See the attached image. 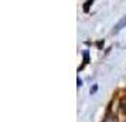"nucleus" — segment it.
I'll list each match as a JSON object with an SVG mask.
<instances>
[{
	"label": "nucleus",
	"instance_id": "nucleus-2",
	"mask_svg": "<svg viewBox=\"0 0 126 122\" xmlns=\"http://www.w3.org/2000/svg\"><path fill=\"white\" fill-rule=\"evenodd\" d=\"M103 122H119V121H118V116L115 115V114L108 112L106 116H105V119H103Z\"/></svg>",
	"mask_w": 126,
	"mask_h": 122
},
{
	"label": "nucleus",
	"instance_id": "nucleus-3",
	"mask_svg": "<svg viewBox=\"0 0 126 122\" xmlns=\"http://www.w3.org/2000/svg\"><path fill=\"white\" fill-rule=\"evenodd\" d=\"M120 111L126 115V98H122L120 99Z\"/></svg>",
	"mask_w": 126,
	"mask_h": 122
},
{
	"label": "nucleus",
	"instance_id": "nucleus-1",
	"mask_svg": "<svg viewBox=\"0 0 126 122\" xmlns=\"http://www.w3.org/2000/svg\"><path fill=\"white\" fill-rule=\"evenodd\" d=\"M125 27H126V16H125V17H122L119 21L116 23V26H115V29H113V34H118L120 30L125 29Z\"/></svg>",
	"mask_w": 126,
	"mask_h": 122
},
{
	"label": "nucleus",
	"instance_id": "nucleus-4",
	"mask_svg": "<svg viewBox=\"0 0 126 122\" xmlns=\"http://www.w3.org/2000/svg\"><path fill=\"white\" fill-rule=\"evenodd\" d=\"M92 1H94V0H88V1L85 3V7H84V10H85V12H88V9H89V6L92 4Z\"/></svg>",
	"mask_w": 126,
	"mask_h": 122
},
{
	"label": "nucleus",
	"instance_id": "nucleus-5",
	"mask_svg": "<svg viewBox=\"0 0 126 122\" xmlns=\"http://www.w3.org/2000/svg\"><path fill=\"white\" fill-rule=\"evenodd\" d=\"M96 89H98V87H96V85H94V87H92V89H91V94H94Z\"/></svg>",
	"mask_w": 126,
	"mask_h": 122
}]
</instances>
